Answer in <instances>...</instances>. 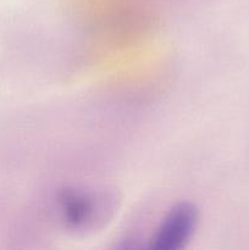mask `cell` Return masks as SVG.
Wrapping results in <instances>:
<instances>
[{"label": "cell", "mask_w": 249, "mask_h": 250, "mask_svg": "<svg viewBox=\"0 0 249 250\" xmlns=\"http://www.w3.org/2000/svg\"><path fill=\"white\" fill-rule=\"evenodd\" d=\"M119 198L112 190L67 188L59 193L56 208L60 222L73 232L102 229L117 210Z\"/></svg>", "instance_id": "cell-1"}, {"label": "cell", "mask_w": 249, "mask_h": 250, "mask_svg": "<svg viewBox=\"0 0 249 250\" xmlns=\"http://www.w3.org/2000/svg\"><path fill=\"white\" fill-rule=\"evenodd\" d=\"M199 220V212L192 203H180L166 214L150 239V248L178 250L189 243Z\"/></svg>", "instance_id": "cell-2"}]
</instances>
